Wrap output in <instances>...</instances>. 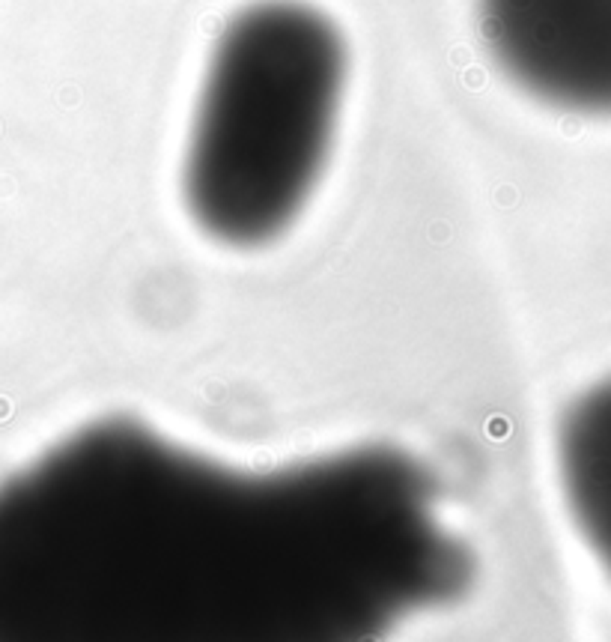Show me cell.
<instances>
[{
  "instance_id": "obj_1",
  "label": "cell",
  "mask_w": 611,
  "mask_h": 642,
  "mask_svg": "<svg viewBox=\"0 0 611 642\" xmlns=\"http://www.w3.org/2000/svg\"><path fill=\"white\" fill-rule=\"evenodd\" d=\"M469 553L400 448L251 472L108 419L0 484V642H379Z\"/></svg>"
},
{
  "instance_id": "obj_2",
  "label": "cell",
  "mask_w": 611,
  "mask_h": 642,
  "mask_svg": "<svg viewBox=\"0 0 611 642\" xmlns=\"http://www.w3.org/2000/svg\"><path fill=\"white\" fill-rule=\"evenodd\" d=\"M349 54L301 0H259L218 39L185 147V204L203 233L266 245L298 218L325 170Z\"/></svg>"
},
{
  "instance_id": "obj_3",
  "label": "cell",
  "mask_w": 611,
  "mask_h": 642,
  "mask_svg": "<svg viewBox=\"0 0 611 642\" xmlns=\"http://www.w3.org/2000/svg\"><path fill=\"white\" fill-rule=\"evenodd\" d=\"M501 72L540 102L611 117V0H477Z\"/></svg>"
},
{
  "instance_id": "obj_4",
  "label": "cell",
  "mask_w": 611,
  "mask_h": 642,
  "mask_svg": "<svg viewBox=\"0 0 611 642\" xmlns=\"http://www.w3.org/2000/svg\"><path fill=\"white\" fill-rule=\"evenodd\" d=\"M558 451L573 517L593 553L611 568V382L570 409Z\"/></svg>"
}]
</instances>
